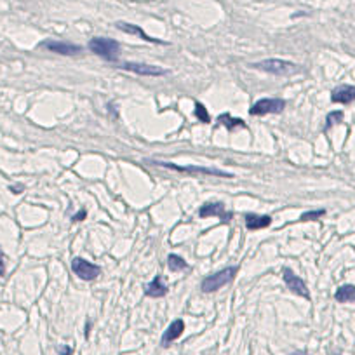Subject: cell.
Masks as SVG:
<instances>
[{"label": "cell", "mask_w": 355, "mask_h": 355, "mask_svg": "<svg viewBox=\"0 0 355 355\" xmlns=\"http://www.w3.org/2000/svg\"><path fill=\"white\" fill-rule=\"evenodd\" d=\"M237 275V267H228V268H223V270L216 272L213 275H207L206 279L202 281V291L204 293H214V291L221 289L223 286L230 284V282L235 279Z\"/></svg>", "instance_id": "1"}, {"label": "cell", "mask_w": 355, "mask_h": 355, "mask_svg": "<svg viewBox=\"0 0 355 355\" xmlns=\"http://www.w3.org/2000/svg\"><path fill=\"white\" fill-rule=\"evenodd\" d=\"M148 164L160 165V167H165V169H172V171H178V172H188V174H207V176H220V178H233V174L225 172V171H220V169L197 167V165H176V164H171V162H157V160H150Z\"/></svg>", "instance_id": "2"}, {"label": "cell", "mask_w": 355, "mask_h": 355, "mask_svg": "<svg viewBox=\"0 0 355 355\" xmlns=\"http://www.w3.org/2000/svg\"><path fill=\"white\" fill-rule=\"evenodd\" d=\"M89 49L94 54L101 56L105 59H115L117 52L120 49V44L113 39H107V37H94L89 42Z\"/></svg>", "instance_id": "3"}, {"label": "cell", "mask_w": 355, "mask_h": 355, "mask_svg": "<svg viewBox=\"0 0 355 355\" xmlns=\"http://www.w3.org/2000/svg\"><path fill=\"white\" fill-rule=\"evenodd\" d=\"M252 66L274 75H293L298 71V66L294 63L284 61V59H263L259 63H254Z\"/></svg>", "instance_id": "4"}, {"label": "cell", "mask_w": 355, "mask_h": 355, "mask_svg": "<svg viewBox=\"0 0 355 355\" xmlns=\"http://www.w3.org/2000/svg\"><path fill=\"white\" fill-rule=\"evenodd\" d=\"M71 270H73V274L77 275L78 279H82V281H94V279L101 274L100 267L93 265V263L84 258H75L73 261H71Z\"/></svg>", "instance_id": "5"}, {"label": "cell", "mask_w": 355, "mask_h": 355, "mask_svg": "<svg viewBox=\"0 0 355 355\" xmlns=\"http://www.w3.org/2000/svg\"><path fill=\"white\" fill-rule=\"evenodd\" d=\"M286 108V101L281 98H265L252 105L251 115H268V113H281Z\"/></svg>", "instance_id": "6"}, {"label": "cell", "mask_w": 355, "mask_h": 355, "mask_svg": "<svg viewBox=\"0 0 355 355\" xmlns=\"http://www.w3.org/2000/svg\"><path fill=\"white\" fill-rule=\"evenodd\" d=\"M282 277H284L286 286H288L293 293L303 296L305 300H310V293H308V288H307V284L303 282V279H300L298 275H294L289 268H284V270H282Z\"/></svg>", "instance_id": "7"}, {"label": "cell", "mask_w": 355, "mask_h": 355, "mask_svg": "<svg viewBox=\"0 0 355 355\" xmlns=\"http://www.w3.org/2000/svg\"><path fill=\"white\" fill-rule=\"evenodd\" d=\"M40 47L47 49L51 52H58V54L63 56H75L78 52H82V47L77 44H70V42H58V40H45V42L40 44Z\"/></svg>", "instance_id": "8"}, {"label": "cell", "mask_w": 355, "mask_h": 355, "mask_svg": "<svg viewBox=\"0 0 355 355\" xmlns=\"http://www.w3.org/2000/svg\"><path fill=\"white\" fill-rule=\"evenodd\" d=\"M120 68L127 71H133V73H138V75H145V77H160V75H165L167 71L162 70L158 66H153V65H145V63H122Z\"/></svg>", "instance_id": "9"}, {"label": "cell", "mask_w": 355, "mask_h": 355, "mask_svg": "<svg viewBox=\"0 0 355 355\" xmlns=\"http://www.w3.org/2000/svg\"><path fill=\"white\" fill-rule=\"evenodd\" d=\"M199 216L200 218H209V216H218L221 218L223 221H230L232 220V213L230 211H225V206L221 202H207L204 204L199 209Z\"/></svg>", "instance_id": "10"}, {"label": "cell", "mask_w": 355, "mask_h": 355, "mask_svg": "<svg viewBox=\"0 0 355 355\" xmlns=\"http://www.w3.org/2000/svg\"><path fill=\"white\" fill-rule=\"evenodd\" d=\"M331 101L339 105H348L355 101V85H339L331 94Z\"/></svg>", "instance_id": "11"}, {"label": "cell", "mask_w": 355, "mask_h": 355, "mask_svg": "<svg viewBox=\"0 0 355 355\" xmlns=\"http://www.w3.org/2000/svg\"><path fill=\"white\" fill-rule=\"evenodd\" d=\"M185 331V322L181 319H176L171 322V326L165 329L164 336H162V346H167L171 345L172 341H176L178 338H180L181 334H183Z\"/></svg>", "instance_id": "12"}, {"label": "cell", "mask_w": 355, "mask_h": 355, "mask_svg": "<svg viewBox=\"0 0 355 355\" xmlns=\"http://www.w3.org/2000/svg\"><path fill=\"white\" fill-rule=\"evenodd\" d=\"M115 26L119 30H122V32H126V33H131V35H139L143 40H146V42H155V44H160V40H155V39H152L150 35H146L145 32H143L139 26H136V25H131V23H124V21H119V23H115Z\"/></svg>", "instance_id": "13"}, {"label": "cell", "mask_w": 355, "mask_h": 355, "mask_svg": "<svg viewBox=\"0 0 355 355\" xmlns=\"http://www.w3.org/2000/svg\"><path fill=\"white\" fill-rule=\"evenodd\" d=\"M272 223V218L270 216H259V214H247L245 216V226L247 230H261V228H267L268 225Z\"/></svg>", "instance_id": "14"}, {"label": "cell", "mask_w": 355, "mask_h": 355, "mask_svg": "<svg viewBox=\"0 0 355 355\" xmlns=\"http://www.w3.org/2000/svg\"><path fill=\"white\" fill-rule=\"evenodd\" d=\"M145 293H146V296H150V298H162V296H165V293H167V288H165V284L162 282L160 275H157V277L153 279V281L150 282L148 286H146Z\"/></svg>", "instance_id": "15"}, {"label": "cell", "mask_w": 355, "mask_h": 355, "mask_svg": "<svg viewBox=\"0 0 355 355\" xmlns=\"http://www.w3.org/2000/svg\"><path fill=\"white\" fill-rule=\"evenodd\" d=\"M334 300L338 303H355V286L345 284L334 293Z\"/></svg>", "instance_id": "16"}, {"label": "cell", "mask_w": 355, "mask_h": 355, "mask_svg": "<svg viewBox=\"0 0 355 355\" xmlns=\"http://www.w3.org/2000/svg\"><path fill=\"white\" fill-rule=\"evenodd\" d=\"M218 122L221 124V126H225L228 131H233L237 129V127H245V124L242 122L240 119H235V117H232L230 113H223V115L218 117Z\"/></svg>", "instance_id": "17"}, {"label": "cell", "mask_w": 355, "mask_h": 355, "mask_svg": "<svg viewBox=\"0 0 355 355\" xmlns=\"http://www.w3.org/2000/svg\"><path fill=\"white\" fill-rule=\"evenodd\" d=\"M167 265L172 272H180V270H185V268H187V261L178 254H169Z\"/></svg>", "instance_id": "18"}, {"label": "cell", "mask_w": 355, "mask_h": 355, "mask_svg": "<svg viewBox=\"0 0 355 355\" xmlns=\"http://www.w3.org/2000/svg\"><path fill=\"white\" fill-rule=\"evenodd\" d=\"M195 117H197L200 122H204V124H209L211 122L209 113H207L206 107H204L202 103H195Z\"/></svg>", "instance_id": "19"}, {"label": "cell", "mask_w": 355, "mask_h": 355, "mask_svg": "<svg viewBox=\"0 0 355 355\" xmlns=\"http://www.w3.org/2000/svg\"><path fill=\"white\" fill-rule=\"evenodd\" d=\"M326 214V211L324 209H319V211H308V213H303L301 214L300 220L301 221H313V220H319L320 216H324Z\"/></svg>", "instance_id": "20"}, {"label": "cell", "mask_w": 355, "mask_h": 355, "mask_svg": "<svg viewBox=\"0 0 355 355\" xmlns=\"http://www.w3.org/2000/svg\"><path fill=\"white\" fill-rule=\"evenodd\" d=\"M341 120H343V112H331L329 115H327L326 129H329V127L334 126V124H339Z\"/></svg>", "instance_id": "21"}, {"label": "cell", "mask_w": 355, "mask_h": 355, "mask_svg": "<svg viewBox=\"0 0 355 355\" xmlns=\"http://www.w3.org/2000/svg\"><path fill=\"white\" fill-rule=\"evenodd\" d=\"M4 275H6V254L0 249V277H4Z\"/></svg>", "instance_id": "22"}, {"label": "cell", "mask_w": 355, "mask_h": 355, "mask_svg": "<svg viewBox=\"0 0 355 355\" xmlns=\"http://www.w3.org/2000/svg\"><path fill=\"white\" fill-rule=\"evenodd\" d=\"M85 216H87V213H85V209H82L80 213H77V214L73 216V221H82Z\"/></svg>", "instance_id": "23"}, {"label": "cell", "mask_w": 355, "mask_h": 355, "mask_svg": "<svg viewBox=\"0 0 355 355\" xmlns=\"http://www.w3.org/2000/svg\"><path fill=\"white\" fill-rule=\"evenodd\" d=\"M59 355H71V348L70 346H63V348H59Z\"/></svg>", "instance_id": "24"}]
</instances>
